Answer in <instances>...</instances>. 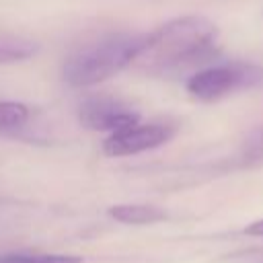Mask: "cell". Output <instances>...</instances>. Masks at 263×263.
<instances>
[{"label":"cell","instance_id":"2","mask_svg":"<svg viewBox=\"0 0 263 263\" xmlns=\"http://www.w3.org/2000/svg\"><path fill=\"white\" fill-rule=\"evenodd\" d=\"M142 43V35L129 33H109L92 39L72 51L64 62V80L74 88L95 86L115 76L132 60Z\"/></svg>","mask_w":263,"mask_h":263},{"label":"cell","instance_id":"8","mask_svg":"<svg viewBox=\"0 0 263 263\" xmlns=\"http://www.w3.org/2000/svg\"><path fill=\"white\" fill-rule=\"evenodd\" d=\"M0 263H82V259L62 253H0Z\"/></svg>","mask_w":263,"mask_h":263},{"label":"cell","instance_id":"6","mask_svg":"<svg viewBox=\"0 0 263 263\" xmlns=\"http://www.w3.org/2000/svg\"><path fill=\"white\" fill-rule=\"evenodd\" d=\"M109 216L121 224H136V226H144V224H154L166 218V212L158 205H150V203H117L113 208H109Z\"/></svg>","mask_w":263,"mask_h":263},{"label":"cell","instance_id":"7","mask_svg":"<svg viewBox=\"0 0 263 263\" xmlns=\"http://www.w3.org/2000/svg\"><path fill=\"white\" fill-rule=\"evenodd\" d=\"M37 51V43L31 39H23L16 35H4L0 33V64L21 62L31 58Z\"/></svg>","mask_w":263,"mask_h":263},{"label":"cell","instance_id":"9","mask_svg":"<svg viewBox=\"0 0 263 263\" xmlns=\"http://www.w3.org/2000/svg\"><path fill=\"white\" fill-rule=\"evenodd\" d=\"M27 119V105L16 101H0V129H18Z\"/></svg>","mask_w":263,"mask_h":263},{"label":"cell","instance_id":"1","mask_svg":"<svg viewBox=\"0 0 263 263\" xmlns=\"http://www.w3.org/2000/svg\"><path fill=\"white\" fill-rule=\"evenodd\" d=\"M216 43L218 27L210 18L199 14L177 16L142 37L132 66L148 74L168 72L203 60Z\"/></svg>","mask_w":263,"mask_h":263},{"label":"cell","instance_id":"3","mask_svg":"<svg viewBox=\"0 0 263 263\" xmlns=\"http://www.w3.org/2000/svg\"><path fill=\"white\" fill-rule=\"evenodd\" d=\"M263 80V68L247 62H228L197 70L187 80V92L203 103L224 99L236 90L251 88Z\"/></svg>","mask_w":263,"mask_h":263},{"label":"cell","instance_id":"4","mask_svg":"<svg viewBox=\"0 0 263 263\" xmlns=\"http://www.w3.org/2000/svg\"><path fill=\"white\" fill-rule=\"evenodd\" d=\"M78 119L84 127L95 132L117 134L132 125H138L140 113L125 101L109 95L84 97L78 105Z\"/></svg>","mask_w":263,"mask_h":263},{"label":"cell","instance_id":"10","mask_svg":"<svg viewBox=\"0 0 263 263\" xmlns=\"http://www.w3.org/2000/svg\"><path fill=\"white\" fill-rule=\"evenodd\" d=\"M245 234H251V236H263V218L257 220V222H251V224L245 228Z\"/></svg>","mask_w":263,"mask_h":263},{"label":"cell","instance_id":"5","mask_svg":"<svg viewBox=\"0 0 263 263\" xmlns=\"http://www.w3.org/2000/svg\"><path fill=\"white\" fill-rule=\"evenodd\" d=\"M175 134L168 123H144L132 125L123 132L111 134L103 142V152L107 156H132L146 150H154L166 144Z\"/></svg>","mask_w":263,"mask_h":263}]
</instances>
